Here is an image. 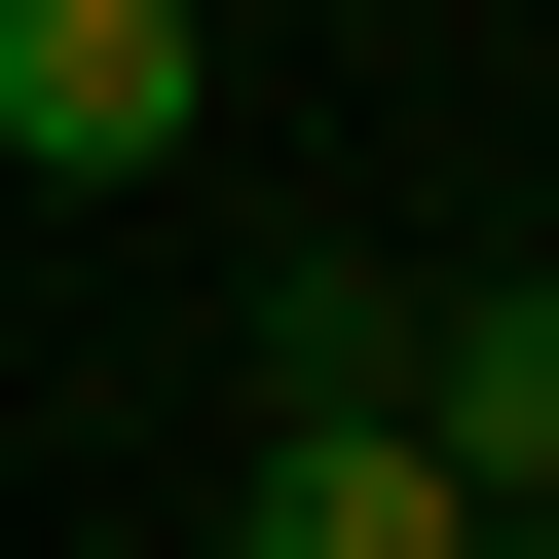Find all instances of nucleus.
Wrapping results in <instances>:
<instances>
[{
  "instance_id": "f257e3e1",
  "label": "nucleus",
  "mask_w": 559,
  "mask_h": 559,
  "mask_svg": "<svg viewBox=\"0 0 559 559\" xmlns=\"http://www.w3.org/2000/svg\"><path fill=\"white\" fill-rule=\"evenodd\" d=\"M224 112V38H187V0H0V150H38V187H150Z\"/></svg>"
},
{
  "instance_id": "f03ea898",
  "label": "nucleus",
  "mask_w": 559,
  "mask_h": 559,
  "mask_svg": "<svg viewBox=\"0 0 559 559\" xmlns=\"http://www.w3.org/2000/svg\"><path fill=\"white\" fill-rule=\"evenodd\" d=\"M224 559H485V485H448L411 411H261V485H224Z\"/></svg>"
},
{
  "instance_id": "7ed1b4c3",
  "label": "nucleus",
  "mask_w": 559,
  "mask_h": 559,
  "mask_svg": "<svg viewBox=\"0 0 559 559\" xmlns=\"http://www.w3.org/2000/svg\"><path fill=\"white\" fill-rule=\"evenodd\" d=\"M411 448L485 522H559V261H522V299H411Z\"/></svg>"
},
{
  "instance_id": "20e7f679",
  "label": "nucleus",
  "mask_w": 559,
  "mask_h": 559,
  "mask_svg": "<svg viewBox=\"0 0 559 559\" xmlns=\"http://www.w3.org/2000/svg\"><path fill=\"white\" fill-rule=\"evenodd\" d=\"M485 559H559V522H485Z\"/></svg>"
},
{
  "instance_id": "39448f33",
  "label": "nucleus",
  "mask_w": 559,
  "mask_h": 559,
  "mask_svg": "<svg viewBox=\"0 0 559 559\" xmlns=\"http://www.w3.org/2000/svg\"><path fill=\"white\" fill-rule=\"evenodd\" d=\"M75 559H150V522H75Z\"/></svg>"
}]
</instances>
